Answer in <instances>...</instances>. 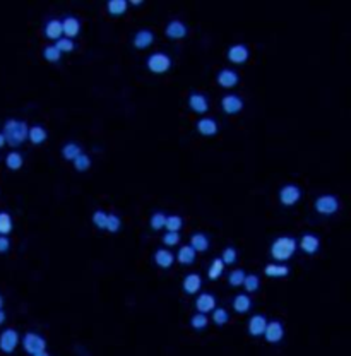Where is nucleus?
<instances>
[{"mask_svg": "<svg viewBox=\"0 0 351 356\" xmlns=\"http://www.w3.org/2000/svg\"><path fill=\"white\" fill-rule=\"evenodd\" d=\"M28 130L30 127L24 120H16V118H9L4 124V137H6V144H9L12 147L21 146L23 142L28 141Z\"/></svg>", "mask_w": 351, "mask_h": 356, "instance_id": "1", "label": "nucleus"}, {"mask_svg": "<svg viewBox=\"0 0 351 356\" xmlns=\"http://www.w3.org/2000/svg\"><path fill=\"white\" fill-rule=\"evenodd\" d=\"M296 248V240L293 236H277L271 245V257L277 260V264H283L284 260L291 259Z\"/></svg>", "mask_w": 351, "mask_h": 356, "instance_id": "2", "label": "nucleus"}, {"mask_svg": "<svg viewBox=\"0 0 351 356\" xmlns=\"http://www.w3.org/2000/svg\"><path fill=\"white\" fill-rule=\"evenodd\" d=\"M146 67L153 74H165L170 71L171 67V59L165 52H154L151 53L146 60Z\"/></svg>", "mask_w": 351, "mask_h": 356, "instance_id": "3", "label": "nucleus"}, {"mask_svg": "<svg viewBox=\"0 0 351 356\" xmlns=\"http://www.w3.org/2000/svg\"><path fill=\"white\" fill-rule=\"evenodd\" d=\"M313 207H315V211L319 212V214L330 216V214H336V212L339 211V200H337L336 195H332V194H324L315 199Z\"/></svg>", "mask_w": 351, "mask_h": 356, "instance_id": "4", "label": "nucleus"}, {"mask_svg": "<svg viewBox=\"0 0 351 356\" xmlns=\"http://www.w3.org/2000/svg\"><path fill=\"white\" fill-rule=\"evenodd\" d=\"M300 199H301V190L298 185L288 183V185H284L279 189V202L283 204V206L291 207V206H295Z\"/></svg>", "mask_w": 351, "mask_h": 356, "instance_id": "5", "label": "nucleus"}, {"mask_svg": "<svg viewBox=\"0 0 351 356\" xmlns=\"http://www.w3.org/2000/svg\"><path fill=\"white\" fill-rule=\"evenodd\" d=\"M19 346V332L16 329H6L0 334V351L11 354Z\"/></svg>", "mask_w": 351, "mask_h": 356, "instance_id": "6", "label": "nucleus"}, {"mask_svg": "<svg viewBox=\"0 0 351 356\" xmlns=\"http://www.w3.org/2000/svg\"><path fill=\"white\" fill-rule=\"evenodd\" d=\"M23 347L26 353L35 354V353H38V351L47 349V341H45L40 334L28 332V334H24V337H23Z\"/></svg>", "mask_w": 351, "mask_h": 356, "instance_id": "7", "label": "nucleus"}, {"mask_svg": "<svg viewBox=\"0 0 351 356\" xmlns=\"http://www.w3.org/2000/svg\"><path fill=\"white\" fill-rule=\"evenodd\" d=\"M221 108L226 115H236L243 110V100L238 95H224L221 98Z\"/></svg>", "mask_w": 351, "mask_h": 356, "instance_id": "8", "label": "nucleus"}, {"mask_svg": "<svg viewBox=\"0 0 351 356\" xmlns=\"http://www.w3.org/2000/svg\"><path fill=\"white\" fill-rule=\"evenodd\" d=\"M262 335L266 337L267 342H271V344H277V342L284 337V327L279 320H271V322H267L266 330H264Z\"/></svg>", "mask_w": 351, "mask_h": 356, "instance_id": "9", "label": "nucleus"}, {"mask_svg": "<svg viewBox=\"0 0 351 356\" xmlns=\"http://www.w3.org/2000/svg\"><path fill=\"white\" fill-rule=\"evenodd\" d=\"M187 33H189L187 24L180 21V19H171L165 28V35L168 36L170 40H182L187 36Z\"/></svg>", "mask_w": 351, "mask_h": 356, "instance_id": "10", "label": "nucleus"}, {"mask_svg": "<svg viewBox=\"0 0 351 356\" xmlns=\"http://www.w3.org/2000/svg\"><path fill=\"white\" fill-rule=\"evenodd\" d=\"M248 48L245 47L243 43H236V45H231L230 48H228V52H226V57H228V60L230 62H233V64H243V62H247L248 60Z\"/></svg>", "mask_w": 351, "mask_h": 356, "instance_id": "11", "label": "nucleus"}, {"mask_svg": "<svg viewBox=\"0 0 351 356\" xmlns=\"http://www.w3.org/2000/svg\"><path fill=\"white\" fill-rule=\"evenodd\" d=\"M298 247H300L305 253H308V255H313V253L319 252L320 240H319V236L312 235V233H305V235L300 238V243H298Z\"/></svg>", "mask_w": 351, "mask_h": 356, "instance_id": "12", "label": "nucleus"}, {"mask_svg": "<svg viewBox=\"0 0 351 356\" xmlns=\"http://www.w3.org/2000/svg\"><path fill=\"white\" fill-rule=\"evenodd\" d=\"M195 129H197V132L201 134V136L211 137V136H216V134H218L219 127H218V122H216V118L204 117V118H201V120H197V125H195Z\"/></svg>", "mask_w": 351, "mask_h": 356, "instance_id": "13", "label": "nucleus"}, {"mask_svg": "<svg viewBox=\"0 0 351 356\" xmlns=\"http://www.w3.org/2000/svg\"><path fill=\"white\" fill-rule=\"evenodd\" d=\"M216 81H218V84L221 86V88L231 89V88H235V86L238 84L240 77H238V74H236L235 71H231V69H221V71L218 72Z\"/></svg>", "mask_w": 351, "mask_h": 356, "instance_id": "14", "label": "nucleus"}, {"mask_svg": "<svg viewBox=\"0 0 351 356\" xmlns=\"http://www.w3.org/2000/svg\"><path fill=\"white\" fill-rule=\"evenodd\" d=\"M132 43L137 50H146L154 43V33L151 30H139L132 38Z\"/></svg>", "mask_w": 351, "mask_h": 356, "instance_id": "15", "label": "nucleus"}, {"mask_svg": "<svg viewBox=\"0 0 351 356\" xmlns=\"http://www.w3.org/2000/svg\"><path fill=\"white\" fill-rule=\"evenodd\" d=\"M266 325H267V318L264 317V315L257 313V315H252L250 320H248V334L254 335V337H260V335L264 334V330H266Z\"/></svg>", "mask_w": 351, "mask_h": 356, "instance_id": "16", "label": "nucleus"}, {"mask_svg": "<svg viewBox=\"0 0 351 356\" xmlns=\"http://www.w3.org/2000/svg\"><path fill=\"white\" fill-rule=\"evenodd\" d=\"M195 308L199 313H209L216 308V296L211 293H201L195 300Z\"/></svg>", "mask_w": 351, "mask_h": 356, "instance_id": "17", "label": "nucleus"}, {"mask_svg": "<svg viewBox=\"0 0 351 356\" xmlns=\"http://www.w3.org/2000/svg\"><path fill=\"white\" fill-rule=\"evenodd\" d=\"M189 106L192 112L195 113H206L209 110V101H207L206 95H202V93H190Z\"/></svg>", "mask_w": 351, "mask_h": 356, "instance_id": "18", "label": "nucleus"}, {"mask_svg": "<svg viewBox=\"0 0 351 356\" xmlns=\"http://www.w3.org/2000/svg\"><path fill=\"white\" fill-rule=\"evenodd\" d=\"M201 286H202V279H201V276H199V274H195V272L187 274V276L183 277V281H182V288H183V291H185L187 294L199 293Z\"/></svg>", "mask_w": 351, "mask_h": 356, "instance_id": "19", "label": "nucleus"}, {"mask_svg": "<svg viewBox=\"0 0 351 356\" xmlns=\"http://www.w3.org/2000/svg\"><path fill=\"white\" fill-rule=\"evenodd\" d=\"M153 260L160 269H170L175 262V255L168 250V248H158V250L154 252Z\"/></svg>", "mask_w": 351, "mask_h": 356, "instance_id": "20", "label": "nucleus"}, {"mask_svg": "<svg viewBox=\"0 0 351 356\" xmlns=\"http://www.w3.org/2000/svg\"><path fill=\"white\" fill-rule=\"evenodd\" d=\"M62 31L65 35V38H74L81 33V21L74 16H67V18L62 21Z\"/></svg>", "mask_w": 351, "mask_h": 356, "instance_id": "21", "label": "nucleus"}, {"mask_svg": "<svg viewBox=\"0 0 351 356\" xmlns=\"http://www.w3.org/2000/svg\"><path fill=\"white\" fill-rule=\"evenodd\" d=\"M264 274L267 277H272V279H277V277H286L289 274V267L286 264H277V262H272V264H267L264 267Z\"/></svg>", "mask_w": 351, "mask_h": 356, "instance_id": "22", "label": "nucleus"}, {"mask_svg": "<svg viewBox=\"0 0 351 356\" xmlns=\"http://www.w3.org/2000/svg\"><path fill=\"white\" fill-rule=\"evenodd\" d=\"M64 31H62V21L60 19H50L47 24H45V36L48 40H59L62 38Z\"/></svg>", "mask_w": 351, "mask_h": 356, "instance_id": "23", "label": "nucleus"}, {"mask_svg": "<svg viewBox=\"0 0 351 356\" xmlns=\"http://www.w3.org/2000/svg\"><path fill=\"white\" fill-rule=\"evenodd\" d=\"M190 247L194 248L195 252H207L209 250V238H207L206 233H194V235L190 236Z\"/></svg>", "mask_w": 351, "mask_h": 356, "instance_id": "24", "label": "nucleus"}, {"mask_svg": "<svg viewBox=\"0 0 351 356\" xmlns=\"http://www.w3.org/2000/svg\"><path fill=\"white\" fill-rule=\"evenodd\" d=\"M195 255H197V252H195L190 245H185V247L178 248L177 255H175V260H178L182 265H192L195 262Z\"/></svg>", "mask_w": 351, "mask_h": 356, "instance_id": "25", "label": "nucleus"}, {"mask_svg": "<svg viewBox=\"0 0 351 356\" xmlns=\"http://www.w3.org/2000/svg\"><path fill=\"white\" fill-rule=\"evenodd\" d=\"M47 137H48L47 129L42 125H33L30 127V130H28V141H31L35 146L43 144V142L47 141Z\"/></svg>", "mask_w": 351, "mask_h": 356, "instance_id": "26", "label": "nucleus"}, {"mask_svg": "<svg viewBox=\"0 0 351 356\" xmlns=\"http://www.w3.org/2000/svg\"><path fill=\"white\" fill-rule=\"evenodd\" d=\"M252 308V300L248 294L240 293L233 298V310L236 313H247Z\"/></svg>", "mask_w": 351, "mask_h": 356, "instance_id": "27", "label": "nucleus"}, {"mask_svg": "<svg viewBox=\"0 0 351 356\" xmlns=\"http://www.w3.org/2000/svg\"><path fill=\"white\" fill-rule=\"evenodd\" d=\"M23 163H24V158H23V154L21 153H18V151H12V153H9L6 156V165L9 170L12 171H18V170H21L23 168Z\"/></svg>", "mask_w": 351, "mask_h": 356, "instance_id": "28", "label": "nucleus"}, {"mask_svg": "<svg viewBox=\"0 0 351 356\" xmlns=\"http://www.w3.org/2000/svg\"><path fill=\"white\" fill-rule=\"evenodd\" d=\"M81 153H83V149H81V146L76 144V142H67V144L62 147V156L64 159H69V161H74V158L79 156Z\"/></svg>", "mask_w": 351, "mask_h": 356, "instance_id": "29", "label": "nucleus"}, {"mask_svg": "<svg viewBox=\"0 0 351 356\" xmlns=\"http://www.w3.org/2000/svg\"><path fill=\"white\" fill-rule=\"evenodd\" d=\"M223 271H224L223 260L221 259H214L213 262H211L209 269H207V277H209L211 281H216V279H219V277H221Z\"/></svg>", "mask_w": 351, "mask_h": 356, "instance_id": "30", "label": "nucleus"}, {"mask_svg": "<svg viewBox=\"0 0 351 356\" xmlns=\"http://www.w3.org/2000/svg\"><path fill=\"white\" fill-rule=\"evenodd\" d=\"M182 226H183V219H182V216H178V214L166 216V221H165V228H166V231L178 233V231L182 230Z\"/></svg>", "mask_w": 351, "mask_h": 356, "instance_id": "31", "label": "nucleus"}, {"mask_svg": "<svg viewBox=\"0 0 351 356\" xmlns=\"http://www.w3.org/2000/svg\"><path fill=\"white\" fill-rule=\"evenodd\" d=\"M127 6L129 4L125 2V0H110L107 4V9L112 16H122L127 11Z\"/></svg>", "mask_w": 351, "mask_h": 356, "instance_id": "32", "label": "nucleus"}, {"mask_svg": "<svg viewBox=\"0 0 351 356\" xmlns=\"http://www.w3.org/2000/svg\"><path fill=\"white\" fill-rule=\"evenodd\" d=\"M14 228V223H12V216L9 212H0V235L7 236Z\"/></svg>", "mask_w": 351, "mask_h": 356, "instance_id": "33", "label": "nucleus"}, {"mask_svg": "<svg viewBox=\"0 0 351 356\" xmlns=\"http://www.w3.org/2000/svg\"><path fill=\"white\" fill-rule=\"evenodd\" d=\"M243 288L247 289V293H255L260 286V279L259 276L255 274H245V279H243Z\"/></svg>", "mask_w": 351, "mask_h": 356, "instance_id": "34", "label": "nucleus"}, {"mask_svg": "<svg viewBox=\"0 0 351 356\" xmlns=\"http://www.w3.org/2000/svg\"><path fill=\"white\" fill-rule=\"evenodd\" d=\"M165 221H166V214H165V212L156 211L153 216H151L149 226L153 228L154 231H160V230H163V228H165Z\"/></svg>", "mask_w": 351, "mask_h": 356, "instance_id": "35", "label": "nucleus"}, {"mask_svg": "<svg viewBox=\"0 0 351 356\" xmlns=\"http://www.w3.org/2000/svg\"><path fill=\"white\" fill-rule=\"evenodd\" d=\"M245 272L243 269H233L230 274H228V284L230 286H233V288H236V286H242L243 284V279H245Z\"/></svg>", "mask_w": 351, "mask_h": 356, "instance_id": "36", "label": "nucleus"}, {"mask_svg": "<svg viewBox=\"0 0 351 356\" xmlns=\"http://www.w3.org/2000/svg\"><path fill=\"white\" fill-rule=\"evenodd\" d=\"M43 57H45V60H47V62L54 64V62H59L60 57H62V53L57 50L55 45H47V47L43 48Z\"/></svg>", "mask_w": 351, "mask_h": 356, "instance_id": "37", "label": "nucleus"}, {"mask_svg": "<svg viewBox=\"0 0 351 356\" xmlns=\"http://www.w3.org/2000/svg\"><path fill=\"white\" fill-rule=\"evenodd\" d=\"M207 322H209V318H207V315L206 313H195V315H192V318H190V325L194 327L195 330H202V329H206L207 327Z\"/></svg>", "mask_w": 351, "mask_h": 356, "instance_id": "38", "label": "nucleus"}, {"mask_svg": "<svg viewBox=\"0 0 351 356\" xmlns=\"http://www.w3.org/2000/svg\"><path fill=\"white\" fill-rule=\"evenodd\" d=\"M74 168H76V171H86V170H89L91 168V158L88 156V154H84V153H81L79 156L74 158Z\"/></svg>", "mask_w": 351, "mask_h": 356, "instance_id": "39", "label": "nucleus"}, {"mask_svg": "<svg viewBox=\"0 0 351 356\" xmlns=\"http://www.w3.org/2000/svg\"><path fill=\"white\" fill-rule=\"evenodd\" d=\"M236 259H238V252H236V248L233 247H226L221 253V260L224 265H233Z\"/></svg>", "mask_w": 351, "mask_h": 356, "instance_id": "40", "label": "nucleus"}, {"mask_svg": "<svg viewBox=\"0 0 351 356\" xmlns=\"http://www.w3.org/2000/svg\"><path fill=\"white\" fill-rule=\"evenodd\" d=\"M107 218H108V212L105 211H95L91 216V221L93 224L98 228V230H105V226H107Z\"/></svg>", "mask_w": 351, "mask_h": 356, "instance_id": "41", "label": "nucleus"}, {"mask_svg": "<svg viewBox=\"0 0 351 356\" xmlns=\"http://www.w3.org/2000/svg\"><path fill=\"white\" fill-rule=\"evenodd\" d=\"M55 47H57V50H59L60 53H65V52H72L76 48V43L72 42L71 38H65V36H62V38H59L55 42Z\"/></svg>", "mask_w": 351, "mask_h": 356, "instance_id": "42", "label": "nucleus"}, {"mask_svg": "<svg viewBox=\"0 0 351 356\" xmlns=\"http://www.w3.org/2000/svg\"><path fill=\"white\" fill-rule=\"evenodd\" d=\"M230 320V313L224 308H214L213 310V322L216 325H224Z\"/></svg>", "mask_w": 351, "mask_h": 356, "instance_id": "43", "label": "nucleus"}, {"mask_svg": "<svg viewBox=\"0 0 351 356\" xmlns=\"http://www.w3.org/2000/svg\"><path fill=\"white\" fill-rule=\"evenodd\" d=\"M122 228V221L118 218L117 214H108L107 218V226H105V230L110 231V233H117L118 230Z\"/></svg>", "mask_w": 351, "mask_h": 356, "instance_id": "44", "label": "nucleus"}, {"mask_svg": "<svg viewBox=\"0 0 351 356\" xmlns=\"http://www.w3.org/2000/svg\"><path fill=\"white\" fill-rule=\"evenodd\" d=\"M178 241H180V233L166 231L165 235H163V243H165L166 247H175V245H178Z\"/></svg>", "mask_w": 351, "mask_h": 356, "instance_id": "45", "label": "nucleus"}, {"mask_svg": "<svg viewBox=\"0 0 351 356\" xmlns=\"http://www.w3.org/2000/svg\"><path fill=\"white\" fill-rule=\"evenodd\" d=\"M9 248H11V240L7 238V236H2V235H0V253L9 252Z\"/></svg>", "mask_w": 351, "mask_h": 356, "instance_id": "46", "label": "nucleus"}, {"mask_svg": "<svg viewBox=\"0 0 351 356\" xmlns=\"http://www.w3.org/2000/svg\"><path fill=\"white\" fill-rule=\"evenodd\" d=\"M6 318H7V315H6V312H4V310H0V325L4 324V322H6Z\"/></svg>", "mask_w": 351, "mask_h": 356, "instance_id": "47", "label": "nucleus"}, {"mask_svg": "<svg viewBox=\"0 0 351 356\" xmlns=\"http://www.w3.org/2000/svg\"><path fill=\"white\" fill-rule=\"evenodd\" d=\"M33 356H50V353H48L47 349H43V351H38V353H35Z\"/></svg>", "mask_w": 351, "mask_h": 356, "instance_id": "48", "label": "nucleus"}, {"mask_svg": "<svg viewBox=\"0 0 351 356\" xmlns=\"http://www.w3.org/2000/svg\"><path fill=\"white\" fill-rule=\"evenodd\" d=\"M6 146V137H4V134L0 132V147H4Z\"/></svg>", "mask_w": 351, "mask_h": 356, "instance_id": "49", "label": "nucleus"}, {"mask_svg": "<svg viewBox=\"0 0 351 356\" xmlns=\"http://www.w3.org/2000/svg\"><path fill=\"white\" fill-rule=\"evenodd\" d=\"M141 0H134V2H132V6H141Z\"/></svg>", "mask_w": 351, "mask_h": 356, "instance_id": "50", "label": "nucleus"}, {"mask_svg": "<svg viewBox=\"0 0 351 356\" xmlns=\"http://www.w3.org/2000/svg\"><path fill=\"white\" fill-rule=\"evenodd\" d=\"M2 306H4V296L0 294V310H2Z\"/></svg>", "mask_w": 351, "mask_h": 356, "instance_id": "51", "label": "nucleus"}]
</instances>
